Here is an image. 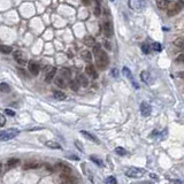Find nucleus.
I'll use <instances>...</instances> for the list:
<instances>
[{
    "instance_id": "nucleus-44",
    "label": "nucleus",
    "mask_w": 184,
    "mask_h": 184,
    "mask_svg": "<svg viewBox=\"0 0 184 184\" xmlns=\"http://www.w3.org/2000/svg\"><path fill=\"white\" fill-rule=\"evenodd\" d=\"M180 76H181L182 78H184V71H183V73H181V74H180Z\"/></svg>"
},
{
    "instance_id": "nucleus-41",
    "label": "nucleus",
    "mask_w": 184,
    "mask_h": 184,
    "mask_svg": "<svg viewBox=\"0 0 184 184\" xmlns=\"http://www.w3.org/2000/svg\"><path fill=\"white\" fill-rule=\"evenodd\" d=\"M105 46H106L107 49H110V44L108 43V41H106V43H105Z\"/></svg>"
},
{
    "instance_id": "nucleus-4",
    "label": "nucleus",
    "mask_w": 184,
    "mask_h": 184,
    "mask_svg": "<svg viewBox=\"0 0 184 184\" xmlns=\"http://www.w3.org/2000/svg\"><path fill=\"white\" fill-rule=\"evenodd\" d=\"M184 7V1L183 0H178V1H175L170 5V7L168 8V16H174L176 14H178L181 9Z\"/></svg>"
},
{
    "instance_id": "nucleus-38",
    "label": "nucleus",
    "mask_w": 184,
    "mask_h": 184,
    "mask_svg": "<svg viewBox=\"0 0 184 184\" xmlns=\"http://www.w3.org/2000/svg\"><path fill=\"white\" fill-rule=\"evenodd\" d=\"M5 113L7 115H9V116H14V115H15V112L12 109H9V108H6V109H5Z\"/></svg>"
},
{
    "instance_id": "nucleus-6",
    "label": "nucleus",
    "mask_w": 184,
    "mask_h": 184,
    "mask_svg": "<svg viewBox=\"0 0 184 184\" xmlns=\"http://www.w3.org/2000/svg\"><path fill=\"white\" fill-rule=\"evenodd\" d=\"M102 29H104V33L106 37H112L113 33H114V30H113V24L110 21H105L104 24H102Z\"/></svg>"
},
{
    "instance_id": "nucleus-34",
    "label": "nucleus",
    "mask_w": 184,
    "mask_h": 184,
    "mask_svg": "<svg viewBox=\"0 0 184 184\" xmlns=\"http://www.w3.org/2000/svg\"><path fill=\"white\" fill-rule=\"evenodd\" d=\"M105 182H106V183H110V184H115L118 181H116V178H115L114 176H109V177H107Z\"/></svg>"
},
{
    "instance_id": "nucleus-43",
    "label": "nucleus",
    "mask_w": 184,
    "mask_h": 184,
    "mask_svg": "<svg viewBox=\"0 0 184 184\" xmlns=\"http://www.w3.org/2000/svg\"><path fill=\"white\" fill-rule=\"evenodd\" d=\"M2 167H4V166H2V165L0 164V174H1V173H2Z\"/></svg>"
},
{
    "instance_id": "nucleus-5",
    "label": "nucleus",
    "mask_w": 184,
    "mask_h": 184,
    "mask_svg": "<svg viewBox=\"0 0 184 184\" xmlns=\"http://www.w3.org/2000/svg\"><path fill=\"white\" fill-rule=\"evenodd\" d=\"M129 7L134 11L142 12L146 7V4L144 0H129Z\"/></svg>"
},
{
    "instance_id": "nucleus-24",
    "label": "nucleus",
    "mask_w": 184,
    "mask_h": 184,
    "mask_svg": "<svg viewBox=\"0 0 184 184\" xmlns=\"http://www.w3.org/2000/svg\"><path fill=\"white\" fill-rule=\"evenodd\" d=\"M156 6L160 9H165L168 6V1L167 0H156Z\"/></svg>"
},
{
    "instance_id": "nucleus-36",
    "label": "nucleus",
    "mask_w": 184,
    "mask_h": 184,
    "mask_svg": "<svg viewBox=\"0 0 184 184\" xmlns=\"http://www.w3.org/2000/svg\"><path fill=\"white\" fill-rule=\"evenodd\" d=\"M176 61L181 62V63H184V54H178L177 58H176Z\"/></svg>"
},
{
    "instance_id": "nucleus-28",
    "label": "nucleus",
    "mask_w": 184,
    "mask_h": 184,
    "mask_svg": "<svg viewBox=\"0 0 184 184\" xmlns=\"http://www.w3.org/2000/svg\"><path fill=\"white\" fill-rule=\"evenodd\" d=\"M20 164V160L19 159H11L7 162V166H8L9 168H13V167H15V166H17V165Z\"/></svg>"
},
{
    "instance_id": "nucleus-14",
    "label": "nucleus",
    "mask_w": 184,
    "mask_h": 184,
    "mask_svg": "<svg viewBox=\"0 0 184 184\" xmlns=\"http://www.w3.org/2000/svg\"><path fill=\"white\" fill-rule=\"evenodd\" d=\"M85 73L89 75V76H91L92 78H97V71H96V69H94V66L92 65H88L85 67Z\"/></svg>"
},
{
    "instance_id": "nucleus-39",
    "label": "nucleus",
    "mask_w": 184,
    "mask_h": 184,
    "mask_svg": "<svg viewBox=\"0 0 184 184\" xmlns=\"http://www.w3.org/2000/svg\"><path fill=\"white\" fill-rule=\"evenodd\" d=\"M112 74H113V76H118V70L113 69V70H112Z\"/></svg>"
},
{
    "instance_id": "nucleus-15",
    "label": "nucleus",
    "mask_w": 184,
    "mask_h": 184,
    "mask_svg": "<svg viewBox=\"0 0 184 184\" xmlns=\"http://www.w3.org/2000/svg\"><path fill=\"white\" fill-rule=\"evenodd\" d=\"M45 145L49 148H52V150H62V146L60 145L59 143L57 142H53V140H49V142H46Z\"/></svg>"
},
{
    "instance_id": "nucleus-29",
    "label": "nucleus",
    "mask_w": 184,
    "mask_h": 184,
    "mask_svg": "<svg viewBox=\"0 0 184 184\" xmlns=\"http://www.w3.org/2000/svg\"><path fill=\"white\" fill-rule=\"evenodd\" d=\"M115 152H116L119 156H126V154H127V151H126V150L121 146L116 147V148H115Z\"/></svg>"
},
{
    "instance_id": "nucleus-17",
    "label": "nucleus",
    "mask_w": 184,
    "mask_h": 184,
    "mask_svg": "<svg viewBox=\"0 0 184 184\" xmlns=\"http://www.w3.org/2000/svg\"><path fill=\"white\" fill-rule=\"evenodd\" d=\"M55 84H57V86L61 88V89L66 88V86H67V84H66V78L62 77V76H58V77L55 78Z\"/></svg>"
},
{
    "instance_id": "nucleus-9",
    "label": "nucleus",
    "mask_w": 184,
    "mask_h": 184,
    "mask_svg": "<svg viewBox=\"0 0 184 184\" xmlns=\"http://www.w3.org/2000/svg\"><path fill=\"white\" fill-rule=\"evenodd\" d=\"M151 106L147 104V102H142L140 104V113L143 116H148V115L151 114Z\"/></svg>"
},
{
    "instance_id": "nucleus-35",
    "label": "nucleus",
    "mask_w": 184,
    "mask_h": 184,
    "mask_svg": "<svg viewBox=\"0 0 184 184\" xmlns=\"http://www.w3.org/2000/svg\"><path fill=\"white\" fill-rule=\"evenodd\" d=\"M142 51H143L145 54H148L150 53V46L147 45V44H143V45H142Z\"/></svg>"
},
{
    "instance_id": "nucleus-11",
    "label": "nucleus",
    "mask_w": 184,
    "mask_h": 184,
    "mask_svg": "<svg viewBox=\"0 0 184 184\" xmlns=\"http://www.w3.org/2000/svg\"><path fill=\"white\" fill-rule=\"evenodd\" d=\"M14 59H15V61L21 66H25L27 65V61H25L23 57H22V53H21L20 51H15L14 52Z\"/></svg>"
},
{
    "instance_id": "nucleus-45",
    "label": "nucleus",
    "mask_w": 184,
    "mask_h": 184,
    "mask_svg": "<svg viewBox=\"0 0 184 184\" xmlns=\"http://www.w3.org/2000/svg\"><path fill=\"white\" fill-rule=\"evenodd\" d=\"M109 1H115V0H109Z\"/></svg>"
},
{
    "instance_id": "nucleus-25",
    "label": "nucleus",
    "mask_w": 184,
    "mask_h": 184,
    "mask_svg": "<svg viewBox=\"0 0 184 184\" xmlns=\"http://www.w3.org/2000/svg\"><path fill=\"white\" fill-rule=\"evenodd\" d=\"M70 75H71V73H70V70L68 69V68H62L61 69V76L65 77L66 79H69Z\"/></svg>"
},
{
    "instance_id": "nucleus-27",
    "label": "nucleus",
    "mask_w": 184,
    "mask_h": 184,
    "mask_svg": "<svg viewBox=\"0 0 184 184\" xmlns=\"http://www.w3.org/2000/svg\"><path fill=\"white\" fill-rule=\"evenodd\" d=\"M101 14V9H100V2L99 0H96V7H94V15L99 16Z\"/></svg>"
},
{
    "instance_id": "nucleus-2",
    "label": "nucleus",
    "mask_w": 184,
    "mask_h": 184,
    "mask_svg": "<svg viewBox=\"0 0 184 184\" xmlns=\"http://www.w3.org/2000/svg\"><path fill=\"white\" fill-rule=\"evenodd\" d=\"M20 134V131L15 129V128H11V129H6V130L0 131V140L7 142L9 139L15 138L17 135Z\"/></svg>"
},
{
    "instance_id": "nucleus-30",
    "label": "nucleus",
    "mask_w": 184,
    "mask_h": 184,
    "mask_svg": "<svg viewBox=\"0 0 184 184\" xmlns=\"http://www.w3.org/2000/svg\"><path fill=\"white\" fill-rule=\"evenodd\" d=\"M152 47H153V49L154 51H156V52H161L162 51V45L160 44V43H153V45H152Z\"/></svg>"
},
{
    "instance_id": "nucleus-7",
    "label": "nucleus",
    "mask_w": 184,
    "mask_h": 184,
    "mask_svg": "<svg viewBox=\"0 0 184 184\" xmlns=\"http://www.w3.org/2000/svg\"><path fill=\"white\" fill-rule=\"evenodd\" d=\"M55 74H57V68L53 67V66H49V67L45 69V81L46 82L52 81V78L54 77Z\"/></svg>"
},
{
    "instance_id": "nucleus-21",
    "label": "nucleus",
    "mask_w": 184,
    "mask_h": 184,
    "mask_svg": "<svg viewBox=\"0 0 184 184\" xmlns=\"http://www.w3.org/2000/svg\"><path fill=\"white\" fill-rule=\"evenodd\" d=\"M69 86L73 91H78V89H79V82H78V79H73V81H70Z\"/></svg>"
},
{
    "instance_id": "nucleus-42",
    "label": "nucleus",
    "mask_w": 184,
    "mask_h": 184,
    "mask_svg": "<svg viewBox=\"0 0 184 184\" xmlns=\"http://www.w3.org/2000/svg\"><path fill=\"white\" fill-rule=\"evenodd\" d=\"M151 177H152V178H156H156H158V177H156V174H151Z\"/></svg>"
},
{
    "instance_id": "nucleus-1",
    "label": "nucleus",
    "mask_w": 184,
    "mask_h": 184,
    "mask_svg": "<svg viewBox=\"0 0 184 184\" xmlns=\"http://www.w3.org/2000/svg\"><path fill=\"white\" fill-rule=\"evenodd\" d=\"M94 55H96V62H97L99 69H105L108 65V62H109V59H108L106 52L102 49H99L97 53H94Z\"/></svg>"
},
{
    "instance_id": "nucleus-32",
    "label": "nucleus",
    "mask_w": 184,
    "mask_h": 184,
    "mask_svg": "<svg viewBox=\"0 0 184 184\" xmlns=\"http://www.w3.org/2000/svg\"><path fill=\"white\" fill-rule=\"evenodd\" d=\"M175 45H177L178 47H181V49H184V39H182V38L176 39V41H175Z\"/></svg>"
},
{
    "instance_id": "nucleus-26",
    "label": "nucleus",
    "mask_w": 184,
    "mask_h": 184,
    "mask_svg": "<svg viewBox=\"0 0 184 184\" xmlns=\"http://www.w3.org/2000/svg\"><path fill=\"white\" fill-rule=\"evenodd\" d=\"M78 82H79V84L82 86H88V84H89V82H88V79H86V77L84 75H79L78 76Z\"/></svg>"
},
{
    "instance_id": "nucleus-18",
    "label": "nucleus",
    "mask_w": 184,
    "mask_h": 184,
    "mask_svg": "<svg viewBox=\"0 0 184 184\" xmlns=\"http://www.w3.org/2000/svg\"><path fill=\"white\" fill-rule=\"evenodd\" d=\"M53 97L57 99V100H65V99L67 98L66 93H63L62 91H54V92H53Z\"/></svg>"
},
{
    "instance_id": "nucleus-22",
    "label": "nucleus",
    "mask_w": 184,
    "mask_h": 184,
    "mask_svg": "<svg viewBox=\"0 0 184 184\" xmlns=\"http://www.w3.org/2000/svg\"><path fill=\"white\" fill-rule=\"evenodd\" d=\"M0 52L4 54H9L12 52V47L8 45H0Z\"/></svg>"
},
{
    "instance_id": "nucleus-13",
    "label": "nucleus",
    "mask_w": 184,
    "mask_h": 184,
    "mask_svg": "<svg viewBox=\"0 0 184 184\" xmlns=\"http://www.w3.org/2000/svg\"><path fill=\"white\" fill-rule=\"evenodd\" d=\"M122 73H123V75H124L126 77H128V78H129V79H130V81H131V82H132V85L136 86V88H138V85H137V83L134 82V77H132V73H131L130 69H129L128 67H123Z\"/></svg>"
},
{
    "instance_id": "nucleus-3",
    "label": "nucleus",
    "mask_w": 184,
    "mask_h": 184,
    "mask_svg": "<svg viewBox=\"0 0 184 184\" xmlns=\"http://www.w3.org/2000/svg\"><path fill=\"white\" fill-rule=\"evenodd\" d=\"M144 174H145V170L137 167H130L126 170V175L130 178H140L144 176Z\"/></svg>"
},
{
    "instance_id": "nucleus-19",
    "label": "nucleus",
    "mask_w": 184,
    "mask_h": 184,
    "mask_svg": "<svg viewBox=\"0 0 184 184\" xmlns=\"http://www.w3.org/2000/svg\"><path fill=\"white\" fill-rule=\"evenodd\" d=\"M81 57H82L83 60H84V61H86V62H90L91 60H92L91 53L89 52V51H83L82 53H81Z\"/></svg>"
},
{
    "instance_id": "nucleus-12",
    "label": "nucleus",
    "mask_w": 184,
    "mask_h": 184,
    "mask_svg": "<svg viewBox=\"0 0 184 184\" xmlns=\"http://www.w3.org/2000/svg\"><path fill=\"white\" fill-rule=\"evenodd\" d=\"M39 69H41V67H39V65L37 62L32 61L29 63V70H30V73L32 74V75H38L39 74Z\"/></svg>"
},
{
    "instance_id": "nucleus-31",
    "label": "nucleus",
    "mask_w": 184,
    "mask_h": 184,
    "mask_svg": "<svg viewBox=\"0 0 184 184\" xmlns=\"http://www.w3.org/2000/svg\"><path fill=\"white\" fill-rule=\"evenodd\" d=\"M90 158H91V160H92V161H93L94 164H97V165H98V166H100V167H101L102 165H104V164H102V161H101V160H100V159H98V158H97V156H91Z\"/></svg>"
},
{
    "instance_id": "nucleus-40",
    "label": "nucleus",
    "mask_w": 184,
    "mask_h": 184,
    "mask_svg": "<svg viewBox=\"0 0 184 184\" xmlns=\"http://www.w3.org/2000/svg\"><path fill=\"white\" fill-rule=\"evenodd\" d=\"M81 1H82L84 5H89V4H90V0H81Z\"/></svg>"
},
{
    "instance_id": "nucleus-23",
    "label": "nucleus",
    "mask_w": 184,
    "mask_h": 184,
    "mask_svg": "<svg viewBox=\"0 0 184 184\" xmlns=\"http://www.w3.org/2000/svg\"><path fill=\"white\" fill-rule=\"evenodd\" d=\"M0 91L4 92V93H8L11 91V88L7 83H0Z\"/></svg>"
},
{
    "instance_id": "nucleus-33",
    "label": "nucleus",
    "mask_w": 184,
    "mask_h": 184,
    "mask_svg": "<svg viewBox=\"0 0 184 184\" xmlns=\"http://www.w3.org/2000/svg\"><path fill=\"white\" fill-rule=\"evenodd\" d=\"M39 165L38 164H27L24 165V169H35V168H38Z\"/></svg>"
},
{
    "instance_id": "nucleus-8",
    "label": "nucleus",
    "mask_w": 184,
    "mask_h": 184,
    "mask_svg": "<svg viewBox=\"0 0 184 184\" xmlns=\"http://www.w3.org/2000/svg\"><path fill=\"white\" fill-rule=\"evenodd\" d=\"M55 169L61 173V175H70V173H71V169L69 168V166L62 164V162H59V164L55 165Z\"/></svg>"
},
{
    "instance_id": "nucleus-37",
    "label": "nucleus",
    "mask_w": 184,
    "mask_h": 184,
    "mask_svg": "<svg viewBox=\"0 0 184 184\" xmlns=\"http://www.w3.org/2000/svg\"><path fill=\"white\" fill-rule=\"evenodd\" d=\"M5 124H6V119H5L4 115L0 114V127H4Z\"/></svg>"
},
{
    "instance_id": "nucleus-16",
    "label": "nucleus",
    "mask_w": 184,
    "mask_h": 184,
    "mask_svg": "<svg viewBox=\"0 0 184 184\" xmlns=\"http://www.w3.org/2000/svg\"><path fill=\"white\" fill-rule=\"evenodd\" d=\"M81 134H82L85 138H88L89 140H91V142H93V143H97V144H99V140L96 137H94L93 135H91L90 132H88V131H84V130H82L81 131Z\"/></svg>"
},
{
    "instance_id": "nucleus-10",
    "label": "nucleus",
    "mask_w": 184,
    "mask_h": 184,
    "mask_svg": "<svg viewBox=\"0 0 184 184\" xmlns=\"http://www.w3.org/2000/svg\"><path fill=\"white\" fill-rule=\"evenodd\" d=\"M140 78H142V81H143L144 83H146L148 85L152 83V75L148 73V71H146V70L140 73Z\"/></svg>"
},
{
    "instance_id": "nucleus-20",
    "label": "nucleus",
    "mask_w": 184,
    "mask_h": 184,
    "mask_svg": "<svg viewBox=\"0 0 184 184\" xmlns=\"http://www.w3.org/2000/svg\"><path fill=\"white\" fill-rule=\"evenodd\" d=\"M84 44H85L86 46H89V47H91V46H93L94 45V38L93 37H91V36H86L85 38H84Z\"/></svg>"
}]
</instances>
